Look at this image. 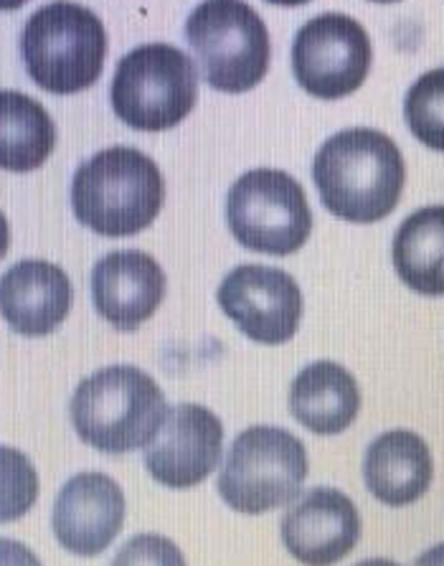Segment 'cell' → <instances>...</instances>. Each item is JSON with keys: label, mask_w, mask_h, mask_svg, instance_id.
Segmentation results:
<instances>
[{"label": "cell", "mask_w": 444, "mask_h": 566, "mask_svg": "<svg viewBox=\"0 0 444 566\" xmlns=\"http://www.w3.org/2000/svg\"><path fill=\"white\" fill-rule=\"evenodd\" d=\"M0 566H44L29 546L13 538H0Z\"/></svg>", "instance_id": "603a6c76"}, {"label": "cell", "mask_w": 444, "mask_h": 566, "mask_svg": "<svg viewBox=\"0 0 444 566\" xmlns=\"http://www.w3.org/2000/svg\"><path fill=\"white\" fill-rule=\"evenodd\" d=\"M166 295V272L150 254L113 252L94 264L92 297L97 313L119 331H135L158 311Z\"/></svg>", "instance_id": "5bb4252c"}, {"label": "cell", "mask_w": 444, "mask_h": 566, "mask_svg": "<svg viewBox=\"0 0 444 566\" xmlns=\"http://www.w3.org/2000/svg\"><path fill=\"white\" fill-rule=\"evenodd\" d=\"M72 307L66 272L44 260H23L0 277V315L21 336L54 333Z\"/></svg>", "instance_id": "9a60e30c"}, {"label": "cell", "mask_w": 444, "mask_h": 566, "mask_svg": "<svg viewBox=\"0 0 444 566\" xmlns=\"http://www.w3.org/2000/svg\"><path fill=\"white\" fill-rule=\"evenodd\" d=\"M39 499V475L21 450L0 444V523L23 518Z\"/></svg>", "instance_id": "44dd1931"}, {"label": "cell", "mask_w": 444, "mask_h": 566, "mask_svg": "<svg viewBox=\"0 0 444 566\" xmlns=\"http://www.w3.org/2000/svg\"><path fill=\"white\" fill-rule=\"evenodd\" d=\"M113 566H188L181 548L158 534L133 536L115 554Z\"/></svg>", "instance_id": "7402d4cb"}, {"label": "cell", "mask_w": 444, "mask_h": 566, "mask_svg": "<svg viewBox=\"0 0 444 566\" xmlns=\"http://www.w3.org/2000/svg\"><path fill=\"white\" fill-rule=\"evenodd\" d=\"M21 54L39 87L54 94L87 90L105 64V25L89 8L56 0L25 21Z\"/></svg>", "instance_id": "277c9868"}, {"label": "cell", "mask_w": 444, "mask_h": 566, "mask_svg": "<svg viewBox=\"0 0 444 566\" xmlns=\"http://www.w3.org/2000/svg\"><path fill=\"white\" fill-rule=\"evenodd\" d=\"M125 521V495L105 473H80L59 491L51 528L76 556H97L115 542Z\"/></svg>", "instance_id": "4fadbf2b"}, {"label": "cell", "mask_w": 444, "mask_h": 566, "mask_svg": "<svg viewBox=\"0 0 444 566\" xmlns=\"http://www.w3.org/2000/svg\"><path fill=\"white\" fill-rule=\"evenodd\" d=\"M8 242H11V229H8V219L0 211V260H3L8 252Z\"/></svg>", "instance_id": "d4e9b609"}, {"label": "cell", "mask_w": 444, "mask_h": 566, "mask_svg": "<svg viewBox=\"0 0 444 566\" xmlns=\"http://www.w3.org/2000/svg\"><path fill=\"white\" fill-rule=\"evenodd\" d=\"M313 178L330 213L351 224H373L397 209L406 168L389 135L351 127L323 143Z\"/></svg>", "instance_id": "6da1fadb"}, {"label": "cell", "mask_w": 444, "mask_h": 566, "mask_svg": "<svg viewBox=\"0 0 444 566\" xmlns=\"http://www.w3.org/2000/svg\"><path fill=\"white\" fill-rule=\"evenodd\" d=\"M219 305L236 328L264 346H279L297 333L303 293L293 274L267 264H239L221 282Z\"/></svg>", "instance_id": "30bf717a"}, {"label": "cell", "mask_w": 444, "mask_h": 566, "mask_svg": "<svg viewBox=\"0 0 444 566\" xmlns=\"http://www.w3.org/2000/svg\"><path fill=\"white\" fill-rule=\"evenodd\" d=\"M361 409V391L351 371L336 361L305 366L289 386V411L315 434L348 430Z\"/></svg>", "instance_id": "e0dca14e"}, {"label": "cell", "mask_w": 444, "mask_h": 566, "mask_svg": "<svg viewBox=\"0 0 444 566\" xmlns=\"http://www.w3.org/2000/svg\"><path fill=\"white\" fill-rule=\"evenodd\" d=\"M221 448L224 427L211 409L201 405L168 407L156 440L145 448V468L156 483L186 491L219 468Z\"/></svg>", "instance_id": "8fae6325"}, {"label": "cell", "mask_w": 444, "mask_h": 566, "mask_svg": "<svg viewBox=\"0 0 444 566\" xmlns=\"http://www.w3.org/2000/svg\"><path fill=\"white\" fill-rule=\"evenodd\" d=\"M166 397L135 366H107L76 386L70 417L89 448L107 454L145 450L166 419Z\"/></svg>", "instance_id": "7a4b0ae2"}, {"label": "cell", "mask_w": 444, "mask_h": 566, "mask_svg": "<svg viewBox=\"0 0 444 566\" xmlns=\"http://www.w3.org/2000/svg\"><path fill=\"white\" fill-rule=\"evenodd\" d=\"M391 256L399 277L414 293L444 295V206H426L404 219Z\"/></svg>", "instance_id": "ac0fdd59"}, {"label": "cell", "mask_w": 444, "mask_h": 566, "mask_svg": "<svg viewBox=\"0 0 444 566\" xmlns=\"http://www.w3.org/2000/svg\"><path fill=\"white\" fill-rule=\"evenodd\" d=\"M25 0H0V11H11V8L23 6Z\"/></svg>", "instance_id": "4316f807"}, {"label": "cell", "mask_w": 444, "mask_h": 566, "mask_svg": "<svg viewBox=\"0 0 444 566\" xmlns=\"http://www.w3.org/2000/svg\"><path fill=\"white\" fill-rule=\"evenodd\" d=\"M432 452L420 434L394 430L381 434L366 450L363 480L373 499L401 509L420 501L432 483Z\"/></svg>", "instance_id": "2e32d148"}, {"label": "cell", "mask_w": 444, "mask_h": 566, "mask_svg": "<svg viewBox=\"0 0 444 566\" xmlns=\"http://www.w3.org/2000/svg\"><path fill=\"white\" fill-rule=\"evenodd\" d=\"M56 145V125L29 94L0 90V168L25 174L39 168Z\"/></svg>", "instance_id": "d6986e66"}, {"label": "cell", "mask_w": 444, "mask_h": 566, "mask_svg": "<svg viewBox=\"0 0 444 566\" xmlns=\"http://www.w3.org/2000/svg\"><path fill=\"white\" fill-rule=\"evenodd\" d=\"M356 566H401V564H397V562H391V559H366V562H361V564H356Z\"/></svg>", "instance_id": "484cf974"}, {"label": "cell", "mask_w": 444, "mask_h": 566, "mask_svg": "<svg viewBox=\"0 0 444 566\" xmlns=\"http://www.w3.org/2000/svg\"><path fill=\"white\" fill-rule=\"evenodd\" d=\"M358 538V509L336 488H313L282 518V542L305 566L338 564L353 552Z\"/></svg>", "instance_id": "7c38bea8"}, {"label": "cell", "mask_w": 444, "mask_h": 566, "mask_svg": "<svg viewBox=\"0 0 444 566\" xmlns=\"http://www.w3.org/2000/svg\"><path fill=\"white\" fill-rule=\"evenodd\" d=\"M371 39L346 13H323L297 31L293 69L305 92L338 99L361 87L371 69Z\"/></svg>", "instance_id": "9c48e42d"}, {"label": "cell", "mask_w": 444, "mask_h": 566, "mask_svg": "<svg viewBox=\"0 0 444 566\" xmlns=\"http://www.w3.org/2000/svg\"><path fill=\"white\" fill-rule=\"evenodd\" d=\"M186 39L213 90L246 92L267 74V25L244 0H203L188 15Z\"/></svg>", "instance_id": "8992f818"}, {"label": "cell", "mask_w": 444, "mask_h": 566, "mask_svg": "<svg viewBox=\"0 0 444 566\" xmlns=\"http://www.w3.org/2000/svg\"><path fill=\"white\" fill-rule=\"evenodd\" d=\"M376 3H394V0H376Z\"/></svg>", "instance_id": "f1b7e54d"}, {"label": "cell", "mask_w": 444, "mask_h": 566, "mask_svg": "<svg viewBox=\"0 0 444 566\" xmlns=\"http://www.w3.org/2000/svg\"><path fill=\"white\" fill-rule=\"evenodd\" d=\"M226 221L239 244L264 254H293L313 231L303 186L285 170L257 168L229 188Z\"/></svg>", "instance_id": "ba28073f"}, {"label": "cell", "mask_w": 444, "mask_h": 566, "mask_svg": "<svg viewBox=\"0 0 444 566\" xmlns=\"http://www.w3.org/2000/svg\"><path fill=\"white\" fill-rule=\"evenodd\" d=\"M163 196L156 160L123 145L84 160L72 181L76 219L102 237H133L150 227Z\"/></svg>", "instance_id": "3957f363"}, {"label": "cell", "mask_w": 444, "mask_h": 566, "mask_svg": "<svg viewBox=\"0 0 444 566\" xmlns=\"http://www.w3.org/2000/svg\"><path fill=\"white\" fill-rule=\"evenodd\" d=\"M113 107L135 130H168L191 113L199 74L191 59L170 44H145L117 64Z\"/></svg>", "instance_id": "52a82bcc"}, {"label": "cell", "mask_w": 444, "mask_h": 566, "mask_svg": "<svg viewBox=\"0 0 444 566\" xmlns=\"http://www.w3.org/2000/svg\"><path fill=\"white\" fill-rule=\"evenodd\" d=\"M404 117L424 145L444 150V69H432L409 87Z\"/></svg>", "instance_id": "ffe728a7"}, {"label": "cell", "mask_w": 444, "mask_h": 566, "mask_svg": "<svg viewBox=\"0 0 444 566\" xmlns=\"http://www.w3.org/2000/svg\"><path fill=\"white\" fill-rule=\"evenodd\" d=\"M305 444L282 427H250L236 437L216 488L229 509L257 516L293 503L307 478Z\"/></svg>", "instance_id": "5b68a950"}, {"label": "cell", "mask_w": 444, "mask_h": 566, "mask_svg": "<svg viewBox=\"0 0 444 566\" xmlns=\"http://www.w3.org/2000/svg\"><path fill=\"white\" fill-rule=\"evenodd\" d=\"M414 566H444V544L430 548V552H424L420 559H416Z\"/></svg>", "instance_id": "cb8c5ba5"}, {"label": "cell", "mask_w": 444, "mask_h": 566, "mask_svg": "<svg viewBox=\"0 0 444 566\" xmlns=\"http://www.w3.org/2000/svg\"><path fill=\"white\" fill-rule=\"evenodd\" d=\"M269 3H277V6H303L307 0H269Z\"/></svg>", "instance_id": "83f0119b"}]
</instances>
